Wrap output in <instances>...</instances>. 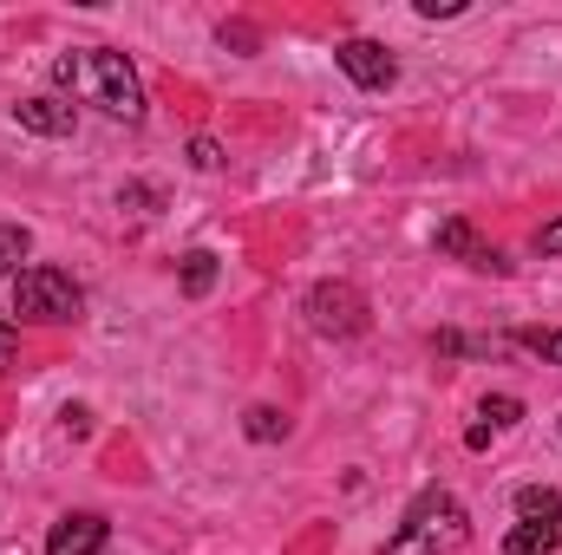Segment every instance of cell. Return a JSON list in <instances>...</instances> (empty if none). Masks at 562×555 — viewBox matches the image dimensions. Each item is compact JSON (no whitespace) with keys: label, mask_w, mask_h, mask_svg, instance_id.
Instances as JSON below:
<instances>
[{"label":"cell","mask_w":562,"mask_h":555,"mask_svg":"<svg viewBox=\"0 0 562 555\" xmlns=\"http://www.w3.org/2000/svg\"><path fill=\"white\" fill-rule=\"evenodd\" d=\"M53 79H59V86H72V92H86L92 105H105V112H112V118H125V125H138V118H144L138 72H132V59H125V53H112V46H86V53L53 59Z\"/></svg>","instance_id":"obj_1"},{"label":"cell","mask_w":562,"mask_h":555,"mask_svg":"<svg viewBox=\"0 0 562 555\" xmlns=\"http://www.w3.org/2000/svg\"><path fill=\"white\" fill-rule=\"evenodd\" d=\"M86 307V294H79V281L59 275V269H20L13 275V314H26V320H72Z\"/></svg>","instance_id":"obj_2"},{"label":"cell","mask_w":562,"mask_h":555,"mask_svg":"<svg viewBox=\"0 0 562 555\" xmlns=\"http://www.w3.org/2000/svg\"><path fill=\"white\" fill-rule=\"evenodd\" d=\"M307 320H314V333L353 340V333H367V301L347 281H321V287H307Z\"/></svg>","instance_id":"obj_3"},{"label":"cell","mask_w":562,"mask_h":555,"mask_svg":"<svg viewBox=\"0 0 562 555\" xmlns=\"http://www.w3.org/2000/svg\"><path fill=\"white\" fill-rule=\"evenodd\" d=\"M406 530H419V536H425V543H431L438 555H445V550H458V543L471 536V523H464V510H458V503H451L445 490H425L419 503L406 510Z\"/></svg>","instance_id":"obj_4"},{"label":"cell","mask_w":562,"mask_h":555,"mask_svg":"<svg viewBox=\"0 0 562 555\" xmlns=\"http://www.w3.org/2000/svg\"><path fill=\"white\" fill-rule=\"evenodd\" d=\"M334 66L360 86V92H386L393 79H400V66H393V53L380 46V39H340L334 46Z\"/></svg>","instance_id":"obj_5"},{"label":"cell","mask_w":562,"mask_h":555,"mask_svg":"<svg viewBox=\"0 0 562 555\" xmlns=\"http://www.w3.org/2000/svg\"><path fill=\"white\" fill-rule=\"evenodd\" d=\"M105 517H92V510H72V517H59L53 523V536H46V555H99L105 550Z\"/></svg>","instance_id":"obj_6"},{"label":"cell","mask_w":562,"mask_h":555,"mask_svg":"<svg viewBox=\"0 0 562 555\" xmlns=\"http://www.w3.org/2000/svg\"><path fill=\"white\" fill-rule=\"evenodd\" d=\"M13 118H20V132H33V138H72V105L59 99V92H46V99H20L13 105Z\"/></svg>","instance_id":"obj_7"},{"label":"cell","mask_w":562,"mask_h":555,"mask_svg":"<svg viewBox=\"0 0 562 555\" xmlns=\"http://www.w3.org/2000/svg\"><path fill=\"white\" fill-rule=\"evenodd\" d=\"M438 249H445V256H464L471 269H491V275H504V269H510L497 249H484V242L471 236V223H445V229H438Z\"/></svg>","instance_id":"obj_8"},{"label":"cell","mask_w":562,"mask_h":555,"mask_svg":"<svg viewBox=\"0 0 562 555\" xmlns=\"http://www.w3.org/2000/svg\"><path fill=\"white\" fill-rule=\"evenodd\" d=\"M517 517H524V523H550V530H562V497L550 490V484H524V490H517Z\"/></svg>","instance_id":"obj_9"},{"label":"cell","mask_w":562,"mask_h":555,"mask_svg":"<svg viewBox=\"0 0 562 555\" xmlns=\"http://www.w3.org/2000/svg\"><path fill=\"white\" fill-rule=\"evenodd\" d=\"M557 550H562V530H550V523H517L504 536V555H557Z\"/></svg>","instance_id":"obj_10"},{"label":"cell","mask_w":562,"mask_h":555,"mask_svg":"<svg viewBox=\"0 0 562 555\" xmlns=\"http://www.w3.org/2000/svg\"><path fill=\"white\" fill-rule=\"evenodd\" d=\"M210 287H216V256H210V249H190V256H183V294L196 301V294H210Z\"/></svg>","instance_id":"obj_11"},{"label":"cell","mask_w":562,"mask_h":555,"mask_svg":"<svg viewBox=\"0 0 562 555\" xmlns=\"http://www.w3.org/2000/svg\"><path fill=\"white\" fill-rule=\"evenodd\" d=\"M26 249H33V229L26 223H0V275H13L26 262Z\"/></svg>","instance_id":"obj_12"},{"label":"cell","mask_w":562,"mask_h":555,"mask_svg":"<svg viewBox=\"0 0 562 555\" xmlns=\"http://www.w3.org/2000/svg\"><path fill=\"white\" fill-rule=\"evenodd\" d=\"M517 347H530L537 360H557V366H562V327H524V333H517Z\"/></svg>","instance_id":"obj_13"},{"label":"cell","mask_w":562,"mask_h":555,"mask_svg":"<svg viewBox=\"0 0 562 555\" xmlns=\"http://www.w3.org/2000/svg\"><path fill=\"white\" fill-rule=\"evenodd\" d=\"M249 438H262V444H269V438H288V418H281L276 406H256V412H249Z\"/></svg>","instance_id":"obj_14"},{"label":"cell","mask_w":562,"mask_h":555,"mask_svg":"<svg viewBox=\"0 0 562 555\" xmlns=\"http://www.w3.org/2000/svg\"><path fill=\"white\" fill-rule=\"evenodd\" d=\"M517 418H524V399H510V393L484 399V424H517Z\"/></svg>","instance_id":"obj_15"},{"label":"cell","mask_w":562,"mask_h":555,"mask_svg":"<svg viewBox=\"0 0 562 555\" xmlns=\"http://www.w3.org/2000/svg\"><path fill=\"white\" fill-rule=\"evenodd\" d=\"M386 555H438V550H431V543H425L419 530H400V536H393V543H386Z\"/></svg>","instance_id":"obj_16"},{"label":"cell","mask_w":562,"mask_h":555,"mask_svg":"<svg viewBox=\"0 0 562 555\" xmlns=\"http://www.w3.org/2000/svg\"><path fill=\"white\" fill-rule=\"evenodd\" d=\"M464 0H419V20H458Z\"/></svg>","instance_id":"obj_17"},{"label":"cell","mask_w":562,"mask_h":555,"mask_svg":"<svg viewBox=\"0 0 562 555\" xmlns=\"http://www.w3.org/2000/svg\"><path fill=\"white\" fill-rule=\"evenodd\" d=\"M13 360H20V327L0 320V366H13Z\"/></svg>","instance_id":"obj_18"},{"label":"cell","mask_w":562,"mask_h":555,"mask_svg":"<svg viewBox=\"0 0 562 555\" xmlns=\"http://www.w3.org/2000/svg\"><path fill=\"white\" fill-rule=\"evenodd\" d=\"M537 249H543V256H562V216H557V223H543V229H537Z\"/></svg>","instance_id":"obj_19"},{"label":"cell","mask_w":562,"mask_h":555,"mask_svg":"<svg viewBox=\"0 0 562 555\" xmlns=\"http://www.w3.org/2000/svg\"><path fill=\"white\" fill-rule=\"evenodd\" d=\"M190 163H196V170H210V163H216V144L196 138V144H190Z\"/></svg>","instance_id":"obj_20"}]
</instances>
